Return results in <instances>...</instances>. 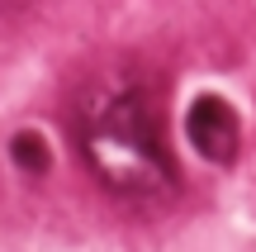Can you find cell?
Returning <instances> with one entry per match:
<instances>
[{
  "label": "cell",
  "instance_id": "2",
  "mask_svg": "<svg viewBox=\"0 0 256 252\" xmlns=\"http://www.w3.org/2000/svg\"><path fill=\"white\" fill-rule=\"evenodd\" d=\"M185 138L214 167H228L242 148V124L232 114V105L223 95H194L190 114H185Z\"/></svg>",
  "mask_w": 256,
  "mask_h": 252
},
{
  "label": "cell",
  "instance_id": "1",
  "mask_svg": "<svg viewBox=\"0 0 256 252\" xmlns=\"http://www.w3.org/2000/svg\"><path fill=\"white\" fill-rule=\"evenodd\" d=\"M90 171L124 200L162 205L176 195V167L162 138V114L142 86L119 81L114 91H100L86 100V114L76 124Z\"/></svg>",
  "mask_w": 256,
  "mask_h": 252
},
{
  "label": "cell",
  "instance_id": "3",
  "mask_svg": "<svg viewBox=\"0 0 256 252\" xmlns=\"http://www.w3.org/2000/svg\"><path fill=\"white\" fill-rule=\"evenodd\" d=\"M10 157H14V167L28 171V176H43V171L52 167V148H48V138L34 133V129H19L14 138H10Z\"/></svg>",
  "mask_w": 256,
  "mask_h": 252
}]
</instances>
